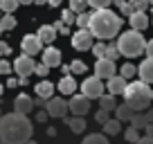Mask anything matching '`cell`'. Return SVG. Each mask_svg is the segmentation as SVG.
<instances>
[{
    "mask_svg": "<svg viewBox=\"0 0 153 144\" xmlns=\"http://www.w3.org/2000/svg\"><path fill=\"white\" fill-rule=\"evenodd\" d=\"M146 56H151V59H153V39H151V41H146Z\"/></svg>",
    "mask_w": 153,
    "mask_h": 144,
    "instance_id": "bcb514c9",
    "label": "cell"
},
{
    "mask_svg": "<svg viewBox=\"0 0 153 144\" xmlns=\"http://www.w3.org/2000/svg\"><path fill=\"white\" fill-rule=\"evenodd\" d=\"M135 113H137V111H135L133 106H128L126 101H124L122 106H117V108H115V115H117V120H122V122H131V120L135 117Z\"/></svg>",
    "mask_w": 153,
    "mask_h": 144,
    "instance_id": "d6986e66",
    "label": "cell"
},
{
    "mask_svg": "<svg viewBox=\"0 0 153 144\" xmlns=\"http://www.w3.org/2000/svg\"><path fill=\"white\" fill-rule=\"evenodd\" d=\"M101 81L104 79H99L95 74V77H88L86 81L81 83V92L86 97H90V99H99L101 95H104V86H101Z\"/></svg>",
    "mask_w": 153,
    "mask_h": 144,
    "instance_id": "8992f818",
    "label": "cell"
},
{
    "mask_svg": "<svg viewBox=\"0 0 153 144\" xmlns=\"http://www.w3.org/2000/svg\"><path fill=\"white\" fill-rule=\"evenodd\" d=\"M50 70H52V68H50L48 65V63H38V65H36V72H34V74H38V77H48V74H50Z\"/></svg>",
    "mask_w": 153,
    "mask_h": 144,
    "instance_id": "8d00e7d4",
    "label": "cell"
},
{
    "mask_svg": "<svg viewBox=\"0 0 153 144\" xmlns=\"http://www.w3.org/2000/svg\"><path fill=\"white\" fill-rule=\"evenodd\" d=\"M122 29V18L110 9H97L90 18V32L99 41H110L115 39Z\"/></svg>",
    "mask_w": 153,
    "mask_h": 144,
    "instance_id": "7a4b0ae2",
    "label": "cell"
},
{
    "mask_svg": "<svg viewBox=\"0 0 153 144\" xmlns=\"http://www.w3.org/2000/svg\"><path fill=\"white\" fill-rule=\"evenodd\" d=\"M61 72H65V74H70V72H72V68H70V65H61Z\"/></svg>",
    "mask_w": 153,
    "mask_h": 144,
    "instance_id": "f5cc1de1",
    "label": "cell"
},
{
    "mask_svg": "<svg viewBox=\"0 0 153 144\" xmlns=\"http://www.w3.org/2000/svg\"><path fill=\"white\" fill-rule=\"evenodd\" d=\"M115 5L120 7V11H122L124 16H133L135 11H137V9H135V5L131 2V0H115Z\"/></svg>",
    "mask_w": 153,
    "mask_h": 144,
    "instance_id": "cb8c5ba5",
    "label": "cell"
},
{
    "mask_svg": "<svg viewBox=\"0 0 153 144\" xmlns=\"http://www.w3.org/2000/svg\"><path fill=\"white\" fill-rule=\"evenodd\" d=\"M54 27H56V29H59V32H61V34H70V25H65V23H63V20H61V23H56V25H54Z\"/></svg>",
    "mask_w": 153,
    "mask_h": 144,
    "instance_id": "7bdbcfd3",
    "label": "cell"
},
{
    "mask_svg": "<svg viewBox=\"0 0 153 144\" xmlns=\"http://www.w3.org/2000/svg\"><path fill=\"white\" fill-rule=\"evenodd\" d=\"M120 72H122V74H124L126 79H133L135 74H137V68H135L133 63H124V65H122V70H120Z\"/></svg>",
    "mask_w": 153,
    "mask_h": 144,
    "instance_id": "4dcf8cb0",
    "label": "cell"
},
{
    "mask_svg": "<svg viewBox=\"0 0 153 144\" xmlns=\"http://www.w3.org/2000/svg\"><path fill=\"white\" fill-rule=\"evenodd\" d=\"M81 144H108V140H106V135H101V133H92V135H88Z\"/></svg>",
    "mask_w": 153,
    "mask_h": 144,
    "instance_id": "4316f807",
    "label": "cell"
},
{
    "mask_svg": "<svg viewBox=\"0 0 153 144\" xmlns=\"http://www.w3.org/2000/svg\"><path fill=\"white\" fill-rule=\"evenodd\" d=\"M48 5L50 7H59V5H61V0H48Z\"/></svg>",
    "mask_w": 153,
    "mask_h": 144,
    "instance_id": "f907efd6",
    "label": "cell"
},
{
    "mask_svg": "<svg viewBox=\"0 0 153 144\" xmlns=\"http://www.w3.org/2000/svg\"><path fill=\"white\" fill-rule=\"evenodd\" d=\"M124 101L128 106H133L135 111H144L149 108L153 101V90H151V83L146 81H131L126 86V92H124Z\"/></svg>",
    "mask_w": 153,
    "mask_h": 144,
    "instance_id": "3957f363",
    "label": "cell"
},
{
    "mask_svg": "<svg viewBox=\"0 0 153 144\" xmlns=\"http://www.w3.org/2000/svg\"><path fill=\"white\" fill-rule=\"evenodd\" d=\"M146 117H149V122H153V108H149V111H146Z\"/></svg>",
    "mask_w": 153,
    "mask_h": 144,
    "instance_id": "db71d44e",
    "label": "cell"
},
{
    "mask_svg": "<svg viewBox=\"0 0 153 144\" xmlns=\"http://www.w3.org/2000/svg\"><path fill=\"white\" fill-rule=\"evenodd\" d=\"M115 97H117V95H113V92H108V95H101V97H99V108L115 111V108H117V101H115Z\"/></svg>",
    "mask_w": 153,
    "mask_h": 144,
    "instance_id": "7402d4cb",
    "label": "cell"
},
{
    "mask_svg": "<svg viewBox=\"0 0 153 144\" xmlns=\"http://www.w3.org/2000/svg\"><path fill=\"white\" fill-rule=\"evenodd\" d=\"M124 137L128 140V142H137L140 140V128H135V126H128V128H126V133H124Z\"/></svg>",
    "mask_w": 153,
    "mask_h": 144,
    "instance_id": "1f68e13d",
    "label": "cell"
},
{
    "mask_svg": "<svg viewBox=\"0 0 153 144\" xmlns=\"http://www.w3.org/2000/svg\"><path fill=\"white\" fill-rule=\"evenodd\" d=\"M45 108H48L50 117H65L70 111V101H65L63 97H50Z\"/></svg>",
    "mask_w": 153,
    "mask_h": 144,
    "instance_id": "ba28073f",
    "label": "cell"
},
{
    "mask_svg": "<svg viewBox=\"0 0 153 144\" xmlns=\"http://www.w3.org/2000/svg\"><path fill=\"white\" fill-rule=\"evenodd\" d=\"M0 120H2V115H0Z\"/></svg>",
    "mask_w": 153,
    "mask_h": 144,
    "instance_id": "e7e4bbea",
    "label": "cell"
},
{
    "mask_svg": "<svg viewBox=\"0 0 153 144\" xmlns=\"http://www.w3.org/2000/svg\"><path fill=\"white\" fill-rule=\"evenodd\" d=\"M95 34L90 32V27H81L79 32L72 36V48L79 50V52H86V50H92V45H95Z\"/></svg>",
    "mask_w": 153,
    "mask_h": 144,
    "instance_id": "5b68a950",
    "label": "cell"
},
{
    "mask_svg": "<svg viewBox=\"0 0 153 144\" xmlns=\"http://www.w3.org/2000/svg\"><path fill=\"white\" fill-rule=\"evenodd\" d=\"M106 52H108V45H106V41H99V43H95V45H92V54H95L97 59L106 56Z\"/></svg>",
    "mask_w": 153,
    "mask_h": 144,
    "instance_id": "f546056e",
    "label": "cell"
},
{
    "mask_svg": "<svg viewBox=\"0 0 153 144\" xmlns=\"http://www.w3.org/2000/svg\"><path fill=\"white\" fill-rule=\"evenodd\" d=\"M131 124H133L135 128H140V131H142V128H146V124H149V117H146V113L137 111V113H135V117L131 120Z\"/></svg>",
    "mask_w": 153,
    "mask_h": 144,
    "instance_id": "d4e9b609",
    "label": "cell"
},
{
    "mask_svg": "<svg viewBox=\"0 0 153 144\" xmlns=\"http://www.w3.org/2000/svg\"><path fill=\"white\" fill-rule=\"evenodd\" d=\"M61 20L65 25H72V23H76V11H72V9H65L61 14Z\"/></svg>",
    "mask_w": 153,
    "mask_h": 144,
    "instance_id": "836d02e7",
    "label": "cell"
},
{
    "mask_svg": "<svg viewBox=\"0 0 153 144\" xmlns=\"http://www.w3.org/2000/svg\"><path fill=\"white\" fill-rule=\"evenodd\" d=\"M18 5H20V0H0V9L5 14H14Z\"/></svg>",
    "mask_w": 153,
    "mask_h": 144,
    "instance_id": "484cf974",
    "label": "cell"
},
{
    "mask_svg": "<svg viewBox=\"0 0 153 144\" xmlns=\"http://www.w3.org/2000/svg\"><path fill=\"white\" fill-rule=\"evenodd\" d=\"M135 144H153V137H151V135H144V137H140Z\"/></svg>",
    "mask_w": 153,
    "mask_h": 144,
    "instance_id": "ee69618b",
    "label": "cell"
},
{
    "mask_svg": "<svg viewBox=\"0 0 153 144\" xmlns=\"http://www.w3.org/2000/svg\"><path fill=\"white\" fill-rule=\"evenodd\" d=\"M23 144H36V142H34V140H27V142H23Z\"/></svg>",
    "mask_w": 153,
    "mask_h": 144,
    "instance_id": "6f0895ef",
    "label": "cell"
},
{
    "mask_svg": "<svg viewBox=\"0 0 153 144\" xmlns=\"http://www.w3.org/2000/svg\"><path fill=\"white\" fill-rule=\"evenodd\" d=\"M43 63H48L50 68H56V65H61V50H56V48H45V52H43Z\"/></svg>",
    "mask_w": 153,
    "mask_h": 144,
    "instance_id": "2e32d148",
    "label": "cell"
},
{
    "mask_svg": "<svg viewBox=\"0 0 153 144\" xmlns=\"http://www.w3.org/2000/svg\"><path fill=\"white\" fill-rule=\"evenodd\" d=\"M34 90H36V97H43V99H50V97H52V92H54V86H52V81H41L38 83L36 88H34Z\"/></svg>",
    "mask_w": 153,
    "mask_h": 144,
    "instance_id": "ffe728a7",
    "label": "cell"
},
{
    "mask_svg": "<svg viewBox=\"0 0 153 144\" xmlns=\"http://www.w3.org/2000/svg\"><path fill=\"white\" fill-rule=\"evenodd\" d=\"M106 56L113 59V61L122 56V52H120V48H117V43H115V45H108V52H106Z\"/></svg>",
    "mask_w": 153,
    "mask_h": 144,
    "instance_id": "74e56055",
    "label": "cell"
},
{
    "mask_svg": "<svg viewBox=\"0 0 153 144\" xmlns=\"http://www.w3.org/2000/svg\"><path fill=\"white\" fill-rule=\"evenodd\" d=\"M117 48H120L122 56L135 59V56L146 54V41H144L140 29H131V32H124L120 39H117Z\"/></svg>",
    "mask_w": 153,
    "mask_h": 144,
    "instance_id": "277c9868",
    "label": "cell"
},
{
    "mask_svg": "<svg viewBox=\"0 0 153 144\" xmlns=\"http://www.w3.org/2000/svg\"><path fill=\"white\" fill-rule=\"evenodd\" d=\"M48 135H50V137H54V135H56V128H54V126H50V128H48Z\"/></svg>",
    "mask_w": 153,
    "mask_h": 144,
    "instance_id": "816d5d0a",
    "label": "cell"
},
{
    "mask_svg": "<svg viewBox=\"0 0 153 144\" xmlns=\"http://www.w3.org/2000/svg\"><path fill=\"white\" fill-rule=\"evenodd\" d=\"M88 2H90V7H95V9H108L115 0H88Z\"/></svg>",
    "mask_w": 153,
    "mask_h": 144,
    "instance_id": "e575fe53",
    "label": "cell"
},
{
    "mask_svg": "<svg viewBox=\"0 0 153 144\" xmlns=\"http://www.w3.org/2000/svg\"><path fill=\"white\" fill-rule=\"evenodd\" d=\"M34 0H20V5H32Z\"/></svg>",
    "mask_w": 153,
    "mask_h": 144,
    "instance_id": "9f6ffc18",
    "label": "cell"
},
{
    "mask_svg": "<svg viewBox=\"0 0 153 144\" xmlns=\"http://www.w3.org/2000/svg\"><path fill=\"white\" fill-rule=\"evenodd\" d=\"M88 108H90V97H86L83 92L70 97V113H74V115H86Z\"/></svg>",
    "mask_w": 153,
    "mask_h": 144,
    "instance_id": "8fae6325",
    "label": "cell"
},
{
    "mask_svg": "<svg viewBox=\"0 0 153 144\" xmlns=\"http://www.w3.org/2000/svg\"><path fill=\"white\" fill-rule=\"evenodd\" d=\"M0 97H2V86H0Z\"/></svg>",
    "mask_w": 153,
    "mask_h": 144,
    "instance_id": "94428289",
    "label": "cell"
},
{
    "mask_svg": "<svg viewBox=\"0 0 153 144\" xmlns=\"http://www.w3.org/2000/svg\"><path fill=\"white\" fill-rule=\"evenodd\" d=\"M128 20H131V27H133V29H140V32H144V29L151 25L146 11H135L133 16H128Z\"/></svg>",
    "mask_w": 153,
    "mask_h": 144,
    "instance_id": "5bb4252c",
    "label": "cell"
},
{
    "mask_svg": "<svg viewBox=\"0 0 153 144\" xmlns=\"http://www.w3.org/2000/svg\"><path fill=\"white\" fill-rule=\"evenodd\" d=\"M2 32H5V29H2V27H0V34H2Z\"/></svg>",
    "mask_w": 153,
    "mask_h": 144,
    "instance_id": "be15d7a7",
    "label": "cell"
},
{
    "mask_svg": "<svg viewBox=\"0 0 153 144\" xmlns=\"http://www.w3.org/2000/svg\"><path fill=\"white\" fill-rule=\"evenodd\" d=\"M122 131V120H117V117H115V120H108L104 124V133L106 135H117Z\"/></svg>",
    "mask_w": 153,
    "mask_h": 144,
    "instance_id": "603a6c76",
    "label": "cell"
},
{
    "mask_svg": "<svg viewBox=\"0 0 153 144\" xmlns=\"http://www.w3.org/2000/svg\"><path fill=\"white\" fill-rule=\"evenodd\" d=\"M38 36H41V41H43L45 45H52V41L56 39V34H59V29L54 27V25H43V27L38 29Z\"/></svg>",
    "mask_w": 153,
    "mask_h": 144,
    "instance_id": "ac0fdd59",
    "label": "cell"
},
{
    "mask_svg": "<svg viewBox=\"0 0 153 144\" xmlns=\"http://www.w3.org/2000/svg\"><path fill=\"white\" fill-rule=\"evenodd\" d=\"M0 27L5 29V32H9V29H14L16 27V18L11 14H5L2 18H0Z\"/></svg>",
    "mask_w": 153,
    "mask_h": 144,
    "instance_id": "83f0119b",
    "label": "cell"
},
{
    "mask_svg": "<svg viewBox=\"0 0 153 144\" xmlns=\"http://www.w3.org/2000/svg\"><path fill=\"white\" fill-rule=\"evenodd\" d=\"M0 140L9 144H23L32 140V122L27 120L25 113H9L0 120Z\"/></svg>",
    "mask_w": 153,
    "mask_h": 144,
    "instance_id": "6da1fadb",
    "label": "cell"
},
{
    "mask_svg": "<svg viewBox=\"0 0 153 144\" xmlns=\"http://www.w3.org/2000/svg\"><path fill=\"white\" fill-rule=\"evenodd\" d=\"M48 117H50V113H48V108H45V111H41V113L36 115V120H38V122H45Z\"/></svg>",
    "mask_w": 153,
    "mask_h": 144,
    "instance_id": "f6af8a7d",
    "label": "cell"
},
{
    "mask_svg": "<svg viewBox=\"0 0 153 144\" xmlns=\"http://www.w3.org/2000/svg\"><path fill=\"white\" fill-rule=\"evenodd\" d=\"M14 70L18 77H32L34 72H36V63L29 54H20L18 59L14 61Z\"/></svg>",
    "mask_w": 153,
    "mask_h": 144,
    "instance_id": "52a82bcc",
    "label": "cell"
},
{
    "mask_svg": "<svg viewBox=\"0 0 153 144\" xmlns=\"http://www.w3.org/2000/svg\"><path fill=\"white\" fill-rule=\"evenodd\" d=\"M144 131H146V135H151V137H153V122H149V124H146V128H144Z\"/></svg>",
    "mask_w": 153,
    "mask_h": 144,
    "instance_id": "7dc6e473",
    "label": "cell"
},
{
    "mask_svg": "<svg viewBox=\"0 0 153 144\" xmlns=\"http://www.w3.org/2000/svg\"><path fill=\"white\" fill-rule=\"evenodd\" d=\"M7 54H11V48L5 43V41H0V56H7Z\"/></svg>",
    "mask_w": 153,
    "mask_h": 144,
    "instance_id": "b9f144b4",
    "label": "cell"
},
{
    "mask_svg": "<svg viewBox=\"0 0 153 144\" xmlns=\"http://www.w3.org/2000/svg\"><path fill=\"white\" fill-rule=\"evenodd\" d=\"M108 113H110V111H106V108H99V111H97V113H95V120H97V122H99V124H101V126H104V124H106V122H108V120H110V115H108Z\"/></svg>",
    "mask_w": 153,
    "mask_h": 144,
    "instance_id": "d590c367",
    "label": "cell"
},
{
    "mask_svg": "<svg viewBox=\"0 0 153 144\" xmlns=\"http://www.w3.org/2000/svg\"><path fill=\"white\" fill-rule=\"evenodd\" d=\"M0 144H9V142H5V140H0Z\"/></svg>",
    "mask_w": 153,
    "mask_h": 144,
    "instance_id": "680465c9",
    "label": "cell"
},
{
    "mask_svg": "<svg viewBox=\"0 0 153 144\" xmlns=\"http://www.w3.org/2000/svg\"><path fill=\"white\" fill-rule=\"evenodd\" d=\"M68 126H70L72 133H83L86 128V122H83V115H76V117H68Z\"/></svg>",
    "mask_w": 153,
    "mask_h": 144,
    "instance_id": "44dd1931",
    "label": "cell"
},
{
    "mask_svg": "<svg viewBox=\"0 0 153 144\" xmlns=\"http://www.w3.org/2000/svg\"><path fill=\"white\" fill-rule=\"evenodd\" d=\"M7 86H9V88H16V86H18V79H14V77H11L9 81H7Z\"/></svg>",
    "mask_w": 153,
    "mask_h": 144,
    "instance_id": "c3c4849f",
    "label": "cell"
},
{
    "mask_svg": "<svg viewBox=\"0 0 153 144\" xmlns=\"http://www.w3.org/2000/svg\"><path fill=\"white\" fill-rule=\"evenodd\" d=\"M131 2L135 5V9H137V11H146L149 5H151V0H131Z\"/></svg>",
    "mask_w": 153,
    "mask_h": 144,
    "instance_id": "f35d334b",
    "label": "cell"
},
{
    "mask_svg": "<svg viewBox=\"0 0 153 144\" xmlns=\"http://www.w3.org/2000/svg\"><path fill=\"white\" fill-rule=\"evenodd\" d=\"M27 81H29V77H18V86H27Z\"/></svg>",
    "mask_w": 153,
    "mask_h": 144,
    "instance_id": "681fc988",
    "label": "cell"
},
{
    "mask_svg": "<svg viewBox=\"0 0 153 144\" xmlns=\"http://www.w3.org/2000/svg\"><path fill=\"white\" fill-rule=\"evenodd\" d=\"M59 92H61V95H65V97H72L76 92V81L74 79L70 77V74H65V77L61 79V81H59Z\"/></svg>",
    "mask_w": 153,
    "mask_h": 144,
    "instance_id": "e0dca14e",
    "label": "cell"
},
{
    "mask_svg": "<svg viewBox=\"0 0 153 144\" xmlns=\"http://www.w3.org/2000/svg\"><path fill=\"white\" fill-rule=\"evenodd\" d=\"M20 48H23L25 54H38L41 50H43V41H41V36L38 34H27V36H23V43H20Z\"/></svg>",
    "mask_w": 153,
    "mask_h": 144,
    "instance_id": "30bf717a",
    "label": "cell"
},
{
    "mask_svg": "<svg viewBox=\"0 0 153 144\" xmlns=\"http://www.w3.org/2000/svg\"><path fill=\"white\" fill-rule=\"evenodd\" d=\"M137 74H140V79H142V81L153 83V59H151V56H146L142 63H140Z\"/></svg>",
    "mask_w": 153,
    "mask_h": 144,
    "instance_id": "4fadbf2b",
    "label": "cell"
},
{
    "mask_svg": "<svg viewBox=\"0 0 153 144\" xmlns=\"http://www.w3.org/2000/svg\"><path fill=\"white\" fill-rule=\"evenodd\" d=\"M11 68H14V65L2 59V61H0V74H11Z\"/></svg>",
    "mask_w": 153,
    "mask_h": 144,
    "instance_id": "60d3db41",
    "label": "cell"
},
{
    "mask_svg": "<svg viewBox=\"0 0 153 144\" xmlns=\"http://www.w3.org/2000/svg\"><path fill=\"white\" fill-rule=\"evenodd\" d=\"M2 14H5V11H2V9H0V18H2Z\"/></svg>",
    "mask_w": 153,
    "mask_h": 144,
    "instance_id": "91938a15",
    "label": "cell"
},
{
    "mask_svg": "<svg viewBox=\"0 0 153 144\" xmlns=\"http://www.w3.org/2000/svg\"><path fill=\"white\" fill-rule=\"evenodd\" d=\"M90 18H92V14L81 11V14H76V25L79 27H90Z\"/></svg>",
    "mask_w": 153,
    "mask_h": 144,
    "instance_id": "d6a6232c",
    "label": "cell"
},
{
    "mask_svg": "<svg viewBox=\"0 0 153 144\" xmlns=\"http://www.w3.org/2000/svg\"><path fill=\"white\" fill-rule=\"evenodd\" d=\"M151 18H153V9H151ZM151 23H153V20H151Z\"/></svg>",
    "mask_w": 153,
    "mask_h": 144,
    "instance_id": "6125c7cd",
    "label": "cell"
},
{
    "mask_svg": "<svg viewBox=\"0 0 153 144\" xmlns=\"http://www.w3.org/2000/svg\"><path fill=\"white\" fill-rule=\"evenodd\" d=\"M34 106H36V104H34V99L29 95H18V97H16V101H14V111L16 113H25V115H27Z\"/></svg>",
    "mask_w": 153,
    "mask_h": 144,
    "instance_id": "9a60e30c",
    "label": "cell"
},
{
    "mask_svg": "<svg viewBox=\"0 0 153 144\" xmlns=\"http://www.w3.org/2000/svg\"><path fill=\"white\" fill-rule=\"evenodd\" d=\"M48 0H34V5H45Z\"/></svg>",
    "mask_w": 153,
    "mask_h": 144,
    "instance_id": "11a10c76",
    "label": "cell"
},
{
    "mask_svg": "<svg viewBox=\"0 0 153 144\" xmlns=\"http://www.w3.org/2000/svg\"><path fill=\"white\" fill-rule=\"evenodd\" d=\"M88 0H70V9L72 11H76V14H81V11H86L88 9Z\"/></svg>",
    "mask_w": 153,
    "mask_h": 144,
    "instance_id": "f1b7e54d",
    "label": "cell"
},
{
    "mask_svg": "<svg viewBox=\"0 0 153 144\" xmlns=\"http://www.w3.org/2000/svg\"><path fill=\"white\" fill-rule=\"evenodd\" d=\"M126 86H128V79L124 74H115L108 79V92H113V95H124Z\"/></svg>",
    "mask_w": 153,
    "mask_h": 144,
    "instance_id": "7c38bea8",
    "label": "cell"
},
{
    "mask_svg": "<svg viewBox=\"0 0 153 144\" xmlns=\"http://www.w3.org/2000/svg\"><path fill=\"white\" fill-rule=\"evenodd\" d=\"M70 68H72V72H86V63L79 61V59H76V61H72Z\"/></svg>",
    "mask_w": 153,
    "mask_h": 144,
    "instance_id": "ab89813d",
    "label": "cell"
},
{
    "mask_svg": "<svg viewBox=\"0 0 153 144\" xmlns=\"http://www.w3.org/2000/svg\"><path fill=\"white\" fill-rule=\"evenodd\" d=\"M95 74H97L99 79H106V81H108L110 77H115V61H113V59H108V56L97 59V63H95Z\"/></svg>",
    "mask_w": 153,
    "mask_h": 144,
    "instance_id": "9c48e42d",
    "label": "cell"
}]
</instances>
